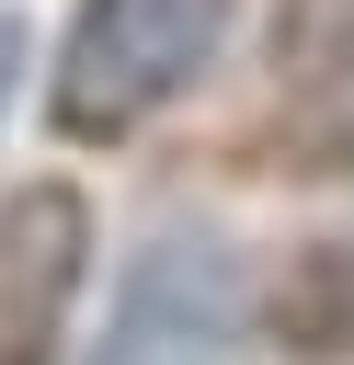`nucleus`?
Segmentation results:
<instances>
[{
    "instance_id": "20e7f679",
    "label": "nucleus",
    "mask_w": 354,
    "mask_h": 365,
    "mask_svg": "<svg viewBox=\"0 0 354 365\" xmlns=\"http://www.w3.org/2000/svg\"><path fill=\"white\" fill-rule=\"evenodd\" d=\"M274 103H285V148L308 171H354V0L274 11Z\"/></svg>"
},
{
    "instance_id": "7ed1b4c3",
    "label": "nucleus",
    "mask_w": 354,
    "mask_h": 365,
    "mask_svg": "<svg viewBox=\"0 0 354 365\" xmlns=\"http://www.w3.org/2000/svg\"><path fill=\"white\" fill-rule=\"evenodd\" d=\"M91 274V205L69 182H11L0 205V365H57Z\"/></svg>"
},
{
    "instance_id": "f03ea898",
    "label": "nucleus",
    "mask_w": 354,
    "mask_h": 365,
    "mask_svg": "<svg viewBox=\"0 0 354 365\" xmlns=\"http://www.w3.org/2000/svg\"><path fill=\"white\" fill-rule=\"evenodd\" d=\"M228 342H240V262L217 228H171L126 262L91 365H228Z\"/></svg>"
},
{
    "instance_id": "423d86ee",
    "label": "nucleus",
    "mask_w": 354,
    "mask_h": 365,
    "mask_svg": "<svg viewBox=\"0 0 354 365\" xmlns=\"http://www.w3.org/2000/svg\"><path fill=\"white\" fill-rule=\"evenodd\" d=\"M11 68H23V23H0V103H11Z\"/></svg>"
},
{
    "instance_id": "39448f33",
    "label": "nucleus",
    "mask_w": 354,
    "mask_h": 365,
    "mask_svg": "<svg viewBox=\"0 0 354 365\" xmlns=\"http://www.w3.org/2000/svg\"><path fill=\"white\" fill-rule=\"evenodd\" d=\"M285 354H354V240H308L274 285Z\"/></svg>"
},
{
    "instance_id": "f257e3e1",
    "label": "nucleus",
    "mask_w": 354,
    "mask_h": 365,
    "mask_svg": "<svg viewBox=\"0 0 354 365\" xmlns=\"http://www.w3.org/2000/svg\"><path fill=\"white\" fill-rule=\"evenodd\" d=\"M228 23H240V0H80L69 57H57V125L137 137L160 103H183L217 68Z\"/></svg>"
}]
</instances>
